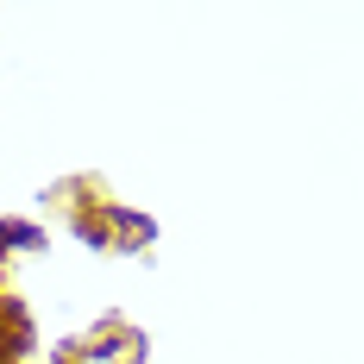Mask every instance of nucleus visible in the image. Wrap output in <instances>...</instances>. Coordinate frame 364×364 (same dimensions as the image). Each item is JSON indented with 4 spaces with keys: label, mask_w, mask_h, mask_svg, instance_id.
<instances>
[{
    "label": "nucleus",
    "mask_w": 364,
    "mask_h": 364,
    "mask_svg": "<svg viewBox=\"0 0 364 364\" xmlns=\"http://www.w3.org/2000/svg\"><path fill=\"white\" fill-rule=\"evenodd\" d=\"M101 226H107V245H119V252H139V245L157 239V220H151V214H132V208H119V201L101 208Z\"/></svg>",
    "instance_id": "f257e3e1"
},
{
    "label": "nucleus",
    "mask_w": 364,
    "mask_h": 364,
    "mask_svg": "<svg viewBox=\"0 0 364 364\" xmlns=\"http://www.w3.org/2000/svg\"><path fill=\"white\" fill-rule=\"evenodd\" d=\"M0 239H13V245H44V232L26 226V220H0Z\"/></svg>",
    "instance_id": "f03ea898"
},
{
    "label": "nucleus",
    "mask_w": 364,
    "mask_h": 364,
    "mask_svg": "<svg viewBox=\"0 0 364 364\" xmlns=\"http://www.w3.org/2000/svg\"><path fill=\"white\" fill-rule=\"evenodd\" d=\"M57 364H70V358H63V352H57Z\"/></svg>",
    "instance_id": "7ed1b4c3"
}]
</instances>
